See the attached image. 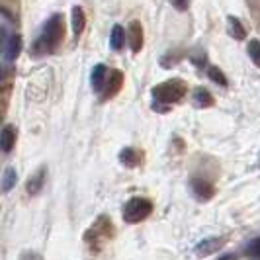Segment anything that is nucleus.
I'll use <instances>...</instances> for the list:
<instances>
[{"label":"nucleus","mask_w":260,"mask_h":260,"mask_svg":"<svg viewBox=\"0 0 260 260\" xmlns=\"http://www.w3.org/2000/svg\"><path fill=\"white\" fill-rule=\"evenodd\" d=\"M65 36V24H63V16L61 14H53L51 18L45 22L43 34L38 41V47L43 53H53L63 41Z\"/></svg>","instance_id":"1"},{"label":"nucleus","mask_w":260,"mask_h":260,"mask_svg":"<svg viewBox=\"0 0 260 260\" xmlns=\"http://www.w3.org/2000/svg\"><path fill=\"white\" fill-rule=\"evenodd\" d=\"M186 90H188V86L182 78H170V80H165L153 88V98L158 104L170 106L180 102L186 96Z\"/></svg>","instance_id":"2"},{"label":"nucleus","mask_w":260,"mask_h":260,"mask_svg":"<svg viewBox=\"0 0 260 260\" xmlns=\"http://www.w3.org/2000/svg\"><path fill=\"white\" fill-rule=\"evenodd\" d=\"M153 211V204L147 198H131L123 208V221L125 223H139L147 219Z\"/></svg>","instance_id":"3"},{"label":"nucleus","mask_w":260,"mask_h":260,"mask_svg":"<svg viewBox=\"0 0 260 260\" xmlns=\"http://www.w3.org/2000/svg\"><path fill=\"white\" fill-rule=\"evenodd\" d=\"M121 86H123V73L121 71H110V75H108V80H106L104 84V90H102V100H110V98H114L117 92L121 90Z\"/></svg>","instance_id":"4"},{"label":"nucleus","mask_w":260,"mask_h":260,"mask_svg":"<svg viewBox=\"0 0 260 260\" xmlns=\"http://www.w3.org/2000/svg\"><path fill=\"white\" fill-rule=\"evenodd\" d=\"M127 41H129V47L133 53H139L143 49V26L137 20H133L127 26Z\"/></svg>","instance_id":"5"},{"label":"nucleus","mask_w":260,"mask_h":260,"mask_svg":"<svg viewBox=\"0 0 260 260\" xmlns=\"http://www.w3.org/2000/svg\"><path fill=\"white\" fill-rule=\"evenodd\" d=\"M45 176H47V169L45 167H39L31 176H29V180L26 184V192L29 196H38L41 192V188H43V184H45Z\"/></svg>","instance_id":"6"},{"label":"nucleus","mask_w":260,"mask_h":260,"mask_svg":"<svg viewBox=\"0 0 260 260\" xmlns=\"http://www.w3.org/2000/svg\"><path fill=\"white\" fill-rule=\"evenodd\" d=\"M2 47H4V55H6V59L14 63V61L20 57V53H22V38H20V34H12Z\"/></svg>","instance_id":"7"},{"label":"nucleus","mask_w":260,"mask_h":260,"mask_svg":"<svg viewBox=\"0 0 260 260\" xmlns=\"http://www.w3.org/2000/svg\"><path fill=\"white\" fill-rule=\"evenodd\" d=\"M16 139H18V129L16 125L8 123L2 127V135H0V143H2V151L4 153H10L16 145Z\"/></svg>","instance_id":"8"},{"label":"nucleus","mask_w":260,"mask_h":260,"mask_svg":"<svg viewBox=\"0 0 260 260\" xmlns=\"http://www.w3.org/2000/svg\"><path fill=\"white\" fill-rule=\"evenodd\" d=\"M71 26H73L75 38H78L84 31V27H86V16H84V10L80 6H75L71 10Z\"/></svg>","instance_id":"9"},{"label":"nucleus","mask_w":260,"mask_h":260,"mask_svg":"<svg viewBox=\"0 0 260 260\" xmlns=\"http://www.w3.org/2000/svg\"><path fill=\"white\" fill-rule=\"evenodd\" d=\"M106 80H108V69L106 65L98 63V65L92 69V75H90V82H92V88L96 92H100L104 88Z\"/></svg>","instance_id":"10"},{"label":"nucleus","mask_w":260,"mask_h":260,"mask_svg":"<svg viewBox=\"0 0 260 260\" xmlns=\"http://www.w3.org/2000/svg\"><path fill=\"white\" fill-rule=\"evenodd\" d=\"M192 190H194V194L200 198V200H209L211 196H213V186L208 182V180H202V178H194L192 180Z\"/></svg>","instance_id":"11"},{"label":"nucleus","mask_w":260,"mask_h":260,"mask_svg":"<svg viewBox=\"0 0 260 260\" xmlns=\"http://www.w3.org/2000/svg\"><path fill=\"white\" fill-rule=\"evenodd\" d=\"M125 39H127V31H123V27H121V26L112 27V34H110V47H112L114 51L123 49Z\"/></svg>","instance_id":"12"},{"label":"nucleus","mask_w":260,"mask_h":260,"mask_svg":"<svg viewBox=\"0 0 260 260\" xmlns=\"http://www.w3.org/2000/svg\"><path fill=\"white\" fill-rule=\"evenodd\" d=\"M119 160H121L125 167L133 169V167H139V162H141V156H139V153H137L135 149H131V147H125V149L119 153Z\"/></svg>","instance_id":"13"},{"label":"nucleus","mask_w":260,"mask_h":260,"mask_svg":"<svg viewBox=\"0 0 260 260\" xmlns=\"http://www.w3.org/2000/svg\"><path fill=\"white\" fill-rule=\"evenodd\" d=\"M227 27H229V34H231L235 39H245V36H247L245 26H243L241 20L235 18V16H227Z\"/></svg>","instance_id":"14"},{"label":"nucleus","mask_w":260,"mask_h":260,"mask_svg":"<svg viewBox=\"0 0 260 260\" xmlns=\"http://www.w3.org/2000/svg\"><path fill=\"white\" fill-rule=\"evenodd\" d=\"M194 104L200 108H209V106H213V96L206 88H198L194 92Z\"/></svg>","instance_id":"15"},{"label":"nucleus","mask_w":260,"mask_h":260,"mask_svg":"<svg viewBox=\"0 0 260 260\" xmlns=\"http://www.w3.org/2000/svg\"><path fill=\"white\" fill-rule=\"evenodd\" d=\"M221 247V239H208V241H204L202 245H198L196 247V254H202V256H206L209 252H213L215 248Z\"/></svg>","instance_id":"16"},{"label":"nucleus","mask_w":260,"mask_h":260,"mask_svg":"<svg viewBox=\"0 0 260 260\" xmlns=\"http://www.w3.org/2000/svg\"><path fill=\"white\" fill-rule=\"evenodd\" d=\"M208 77H209V80H213V82L219 84V86H227V84H229V80H227V77H225V73H223L219 67H209Z\"/></svg>","instance_id":"17"},{"label":"nucleus","mask_w":260,"mask_h":260,"mask_svg":"<svg viewBox=\"0 0 260 260\" xmlns=\"http://www.w3.org/2000/svg\"><path fill=\"white\" fill-rule=\"evenodd\" d=\"M16 180H18L16 170H14V169L4 170V174H2V192H8L14 184H16Z\"/></svg>","instance_id":"18"},{"label":"nucleus","mask_w":260,"mask_h":260,"mask_svg":"<svg viewBox=\"0 0 260 260\" xmlns=\"http://www.w3.org/2000/svg\"><path fill=\"white\" fill-rule=\"evenodd\" d=\"M248 57L252 59V63L256 67H260V41L258 39H250L248 41Z\"/></svg>","instance_id":"19"},{"label":"nucleus","mask_w":260,"mask_h":260,"mask_svg":"<svg viewBox=\"0 0 260 260\" xmlns=\"http://www.w3.org/2000/svg\"><path fill=\"white\" fill-rule=\"evenodd\" d=\"M188 2H190V0H170V4H172L176 10H180V12H184V10L188 8Z\"/></svg>","instance_id":"20"},{"label":"nucleus","mask_w":260,"mask_h":260,"mask_svg":"<svg viewBox=\"0 0 260 260\" xmlns=\"http://www.w3.org/2000/svg\"><path fill=\"white\" fill-rule=\"evenodd\" d=\"M248 252H250L252 256H258V258H260V239H256V241H254V243L250 245Z\"/></svg>","instance_id":"21"},{"label":"nucleus","mask_w":260,"mask_h":260,"mask_svg":"<svg viewBox=\"0 0 260 260\" xmlns=\"http://www.w3.org/2000/svg\"><path fill=\"white\" fill-rule=\"evenodd\" d=\"M22 260H41V256L36 254V252H26V254L22 256Z\"/></svg>","instance_id":"22"},{"label":"nucleus","mask_w":260,"mask_h":260,"mask_svg":"<svg viewBox=\"0 0 260 260\" xmlns=\"http://www.w3.org/2000/svg\"><path fill=\"white\" fill-rule=\"evenodd\" d=\"M221 260H231V256H223Z\"/></svg>","instance_id":"23"}]
</instances>
